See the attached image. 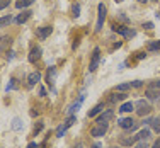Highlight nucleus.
Masks as SVG:
<instances>
[{"label":"nucleus","instance_id":"393cba45","mask_svg":"<svg viewBox=\"0 0 160 148\" xmlns=\"http://www.w3.org/2000/svg\"><path fill=\"white\" fill-rule=\"evenodd\" d=\"M129 87H131V82L129 83H121V85H118V92H126Z\"/></svg>","mask_w":160,"mask_h":148},{"label":"nucleus","instance_id":"6e6552de","mask_svg":"<svg viewBox=\"0 0 160 148\" xmlns=\"http://www.w3.org/2000/svg\"><path fill=\"white\" fill-rule=\"evenodd\" d=\"M118 124H119L123 130H133L135 128V121L131 117H123V119H118Z\"/></svg>","mask_w":160,"mask_h":148},{"label":"nucleus","instance_id":"dca6fc26","mask_svg":"<svg viewBox=\"0 0 160 148\" xmlns=\"http://www.w3.org/2000/svg\"><path fill=\"white\" fill-rule=\"evenodd\" d=\"M29 16H31V12H29V10H24L22 14H19V17L16 19V22H17V24H22V22H26L29 19Z\"/></svg>","mask_w":160,"mask_h":148},{"label":"nucleus","instance_id":"58836bf2","mask_svg":"<svg viewBox=\"0 0 160 148\" xmlns=\"http://www.w3.org/2000/svg\"><path fill=\"white\" fill-rule=\"evenodd\" d=\"M92 148H101V145H99V143H96V145H94Z\"/></svg>","mask_w":160,"mask_h":148},{"label":"nucleus","instance_id":"f03ea898","mask_svg":"<svg viewBox=\"0 0 160 148\" xmlns=\"http://www.w3.org/2000/svg\"><path fill=\"white\" fill-rule=\"evenodd\" d=\"M104 19H106V5H104V3H99V7H97V26H96V31H101V29H102Z\"/></svg>","mask_w":160,"mask_h":148},{"label":"nucleus","instance_id":"7ed1b4c3","mask_svg":"<svg viewBox=\"0 0 160 148\" xmlns=\"http://www.w3.org/2000/svg\"><path fill=\"white\" fill-rule=\"evenodd\" d=\"M136 107H138V109H136V112H138L140 116H147V114H150V112H152V106L148 104L147 101H143V99L136 102Z\"/></svg>","mask_w":160,"mask_h":148},{"label":"nucleus","instance_id":"6ab92c4d","mask_svg":"<svg viewBox=\"0 0 160 148\" xmlns=\"http://www.w3.org/2000/svg\"><path fill=\"white\" fill-rule=\"evenodd\" d=\"M10 22H12V17H10V16H3V17H0V27H3V26H9Z\"/></svg>","mask_w":160,"mask_h":148},{"label":"nucleus","instance_id":"4be33fe9","mask_svg":"<svg viewBox=\"0 0 160 148\" xmlns=\"http://www.w3.org/2000/svg\"><path fill=\"white\" fill-rule=\"evenodd\" d=\"M136 136H138V141H140V140H147L148 136H150V131H148L147 128H145V130H142V131H140Z\"/></svg>","mask_w":160,"mask_h":148},{"label":"nucleus","instance_id":"cd10ccee","mask_svg":"<svg viewBox=\"0 0 160 148\" xmlns=\"http://www.w3.org/2000/svg\"><path fill=\"white\" fill-rule=\"evenodd\" d=\"M135 148H147V140H140L138 145L135 143Z\"/></svg>","mask_w":160,"mask_h":148},{"label":"nucleus","instance_id":"f8f14e48","mask_svg":"<svg viewBox=\"0 0 160 148\" xmlns=\"http://www.w3.org/2000/svg\"><path fill=\"white\" fill-rule=\"evenodd\" d=\"M41 58V48H32L31 49V55H29V62L34 63V62H38V60Z\"/></svg>","mask_w":160,"mask_h":148},{"label":"nucleus","instance_id":"aec40b11","mask_svg":"<svg viewBox=\"0 0 160 148\" xmlns=\"http://www.w3.org/2000/svg\"><path fill=\"white\" fill-rule=\"evenodd\" d=\"M152 128H153L155 133H160V116L155 117V119L152 121Z\"/></svg>","mask_w":160,"mask_h":148},{"label":"nucleus","instance_id":"5701e85b","mask_svg":"<svg viewBox=\"0 0 160 148\" xmlns=\"http://www.w3.org/2000/svg\"><path fill=\"white\" fill-rule=\"evenodd\" d=\"M10 43V37H7V36H3V37H0V51H2L3 48L7 46V44Z\"/></svg>","mask_w":160,"mask_h":148},{"label":"nucleus","instance_id":"c9c22d12","mask_svg":"<svg viewBox=\"0 0 160 148\" xmlns=\"http://www.w3.org/2000/svg\"><path fill=\"white\" fill-rule=\"evenodd\" d=\"M152 148H160V140H157V141L153 143V146H152Z\"/></svg>","mask_w":160,"mask_h":148},{"label":"nucleus","instance_id":"72a5a7b5","mask_svg":"<svg viewBox=\"0 0 160 148\" xmlns=\"http://www.w3.org/2000/svg\"><path fill=\"white\" fill-rule=\"evenodd\" d=\"M39 96H41V97H44V96H46V90H44L43 87H39Z\"/></svg>","mask_w":160,"mask_h":148},{"label":"nucleus","instance_id":"7c9ffc66","mask_svg":"<svg viewBox=\"0 0 160 148\" xmlns=\"http://www.w3.org/2000/svg\"><path fill=\"white\" fill-rule=\"evenodd\" d=\"M143 83H142V80H135V82H131V87H142Z\"/></svg>","mask_w":160,"mask_h":148},{"label":"nucleus","instance_id":"39448f33","mask_svg":"<svg viewBox=\"0 0 160 148\" xmlns=\"http://www.w3.org/2000/svg\"><path fill=\"white\" fill-rule=\"evenodd\" d=\"M99 62H101V49H99V48H96V49H94V53H92V60H90L89 70H90V72L97 70V67H99Z\"/></svg>","mask_w":160,"mask_h":148},{"label":"nucleus","instance_id":"e433bc0d","mask_svg":"<svg viewBox=\"0 0 160 148\" xmlns=\"http://www.w3.org/2000/svg\"><path fill=\"white\" fill-rule=\"evenodd\" d=\"M145 56H147V55H145V53H138V60H143Z\"/></svg>","mask_w":160,"mask_h":148},{"label":"nucleus","instance_id":"4468645a","mask_svg":"<svg viewBox=\"0 0 160 148\" xmlns=\"http://www.w3.org/2000/svg\"><path fill=\"white\" fill-rule=\"evenodd\" d=\"M112 116H114V112L111 111V109H108V111H106V112H102V114L97 117V123H108V121L111 119Z\"/></svg>","mask_w":160,"mask_h":148},{"label":"nucleus","instance_id":"9b49d317","mask_svg":"<svg viewBox=\"0 0 160 148\" xmlns=\"http://www.w3.org/2000/svg\"><path fill=\"white\" fill-rule=\"evenodd\" d=\"M145 96H147V99H150V101H157V99L160 97V92L155 90V87H150V89H147Z\"/></svg>","mask_w":160,"mask_h":148},{"label":"nucleus","instance_id":"0eeeda50","mask_svg":"<svg viewBox=\"0 0 160 148\" xmlns=\"http://www.w3.org/2000/svg\"><path fill=\"white\" fill-rule=\"evenodd\" d=\"M83 99H85V94H82V96L78 97V101H75L73 104L70 106V107L67 109V114H70V116H73V112L75 111H78V107L82 106V102H83Z\"/></svg>","mask_w":160,"mask_h":148},{"label":"nucleus","instance_id":"bb28decb","mask_svg":"<svg viewBox=\"0 0 160 148\" xmlns=\"http://www.w3.org/2000/svg\"><path fill=\"white\" fill-rule=\"evenodd\" d=\"M72 12H73L75 17L80 16V5H78V3H73V5H72Z\"/></svg>","mask_w":160,"mask_h":148},{"label":"nucleus","instance_id":"f257e3e1","mask_svg":"<svg viewBox=\"0 0 160 148\" xmlns=\"http://www.w3.org/2000/svg\"><path fill=\"white\" fill-rule=\"evenodd\" d=\"M106 131H108V123H97L96 126L90 130V135H92L94 138H101V136L106 135Z\"/></svg>","mask_w":160,"mask_h":148},{"label":"nucleus","instance_id":"a878e982","mask_svg":"<svg viewBox=\"0 0 160 148\" xmlns=\"http://www.w3.org/2000/svg\"><path fill=\"white\" fill-rule=\"evenodd\" d=\"M55 75H56V70H55V67H51V70L48 72V82L55 80Z\"/></svg>","mask_w":160,"mask_h":148},{"label":"nucleus","instance_id":"412c9836","mask_svg":"<svg viewBox=\"0 0 160 148\" xmlns=\"http://www.w3.org/2000/svg\"><path fill=\"white\" fill-rule=\"evenodd\" d=\"M123 99H126V94H112L109 101H111V102H118V101H123Z\"/></svg>","mask_w":160,"mask_h":148},{"label":"nucleus","instance_id":"79ce46f5","mask_svg":"<svg viewBox=\"0 0 160 148\" xmlns=\"http://www.w3.org/2000/svg\"><path fill=\"white\" fill-rule=\"evenodd\" d=\"M111 148H118V146H111Z\"/></svg>","mask_w":160,"mask_h":148},{"label":"nucleus","instance_id":"a211bd4d","mask_svg":"<svg viewBox=\"0 0 160 148\" xmlns=\"http://www.w3.org/2000/svg\"><path fill=\"white\" fill-rule=\"evenodd\" d=\"M133 107H135V104H133V102H124V104L119 107V111L121 112H131Z\"/></svg>","mask_w":160,"mask_h":148},{"label":"nucleus","instance_id":"c85d7f7f","mask_svg":"<svg viewBox=\"0 0 160 148\" xmlns=\"http://www.w3.org/2000/svg\"><path fill=\"white\" fill-rule=\"evenodd\" d=\"M21 126H22V124H21V119H14V124H12L14 130H21Z\"/></svg>","mask_w":160,"mask_h":148},{"label":"nucleus","instance_id":"4c0bfd02","mask_svg":"<svg viewBox=\"0 0 160 148\" xmlns=\"http://www.w3.org/2000/svg\"><path fill=\"white\" fill-rule=\"evenodd\" d=\"M152 121H153V119H150V117H147V119L143 121V124H148V123H152Z\"/></svg>","mask_w":160,"mask_h":148},{"label":"nucleus","instance_id":"1a4fd4ad","mask_svg":"<svg viewBox=\"0 0 160 148\" xmlns=\"http://www.w3.org/2000/svg\"><path fill=\"white\" fill-rule=\"evenodd\" d=\"M138 141V136H121L119 138V143L123 146H131V145H135V143Z\"/></svg>","mask_w":160,"mask_h":148},{"label":"nucleus","instance_id":"2f4dec72","mask_svg":"<svg viewBox=\"0 0 160 148\" xmlns=\"http://www.w3.org/2000/svg\"><path fill=\"white\" fill-rule=\"evenodd\" d=\"M9 5V0H2V2H0V10L3 9V7H7Z\"/></svg>","mask_w":160,"mask_h":148},{"label":"nucleus","instance_id":"423d86ee","mask_svg":"<svg viewBox=\"0 0 160 148\" xmlns=\"http://www.w3.org/2000/svg\"><path fill=\"white\" fill-rule=\"evenodd\" d=\"M112 31H116V32L123 34L124 37H133V36L136 34L135 31H133V29H129V27H124V26H116V24L112 26Z\"/></svg>","mask_w":160,"mask_h":148},{"label":"nucleus","instance_id":"a19ab883","mask_svg":"<svg viewBox=\"0 0 160 148\" xmlns=\"http://www.w3.org/2000/svg\"><path fill=\"white\" fill-rule=\"evenodd\" d=\"M138 2H142V3H145V2H148V0H138Z\"/></svg>","mask_w":160,"mask_h":148},{"label":"nucleus","instance_id":"f704fd0d","mask_svg":"<svg viewBox=\"0 0 160 148\" xmlns=\"http://www.w3.org/2000/svg\"><path fill=\"white\" fill-rule=\"evenodd\" d=\"M26 148H39V145H38V143H29Z\"/></svg>","mask_w":160,"mask_h":148},{"label":"nucleus","instance_id":"20e7f679","mask_svg":"<svg viewBox=\"0 0 160 148\" xmlns=\"http://www.w3.org/2000/svg\"><path fill=\"white\" fill-rule=\"evenodd\" d=\"M75 119H77L75 116H70V117H68V119H67V121H65V123L62 124V126H58V130H56V136H58V138H62V136L65 135V131H67L68 128H70L72 124L75 123Z\"/></svg>","mask_w":160,"mask_h":148},{"label":"nucleus","instance_id":"f3484780","mask_svg":"<svg viewBox=\"0 0 160 148\" xmlns=\"http://www.w3.org/2000/svg\"><path fill=\"white\" fill-rule=\"evenodd\" d=\"M34 0H17L16 2V7L17 9H26V7H29Z\"/></svg>","mask_w":160,"mask_h":148},{"label":"nucleus","instance_id":"9d476101","mask_svg":"<svg viewBox=\"0 0 160 148\" xmlns=\"http://www.w3.org/2000/svg\"><path fill=\"white\" fill-rule=\"evenodd\" d=\"M51 31H53V29L49 27V26H44V27H39V29H38L36 34H38V37H39V39H46L49 34H51Z\"/></svg>","mask_w":160,"mask_h":148},{"label":"nucleus","instance_id":"2eb2a0df","mask_svg":"<svg viewBox=\"0 0 160 148\" xmlns=\"http://www.w3.org/2000/svg\"><path fill=\"white\" fill-rule=\"evenodd\" d=\"M102 111H104V104H97L92 111H89V117H96L99 112H102Z\"/></svg>","mask_w":160,"mask_h":148},{"label":"nucleus","instance_id":"b1692460","mask_svg":"<svg viewBox=\"0 0 160 148\" xmlns=\"http://www.w3.org/2000/svg\"><path fill=\"white\" fill-rule=\"evenodd\" d=\"M157 49H160V41H153L148 44V51H157Z\"/></svg>","mask_w":160,"mask_h":148},{"label":"nucleus","instance_id":"ea45409f","mask_svg":"<svg viewBox=\"0 0 160 148\" xmlns=\"http://www.w3.org/2000/svg\"><path fill=\"white\" fill-rule=\"evenodd\" d=\"M114 2H118V3H121V2H124V0H114Z\"/></svg>","mask_w":160,"mask_h":148},{"label":"nucleus","instance_id":"c756f323","mask_svg":"<svg viewBox=\"0 0 160 148\" xmlns=\"http://www.w3.org/2000/svg\"><path fill=\"white\" fill-rule=\"evenodd\" d=\"M41 130H43V123H39L36 128H34V136H36V135H38V133H39Z\"/></svg>","mask_w":160,"mask_h":148},{"label":"nucleus","instance_id":"ddd939ff","mask_svg":"<svg viewBox=\"0 0 160 148\" xmlns=\"http://www.w3.org/2000/svg\"><path fill=\"white\" fill-rule=\"evenodd\" d=\"M41 80V73H38V72H32V73H29V77H28V83L29 85H36L38 82Z\"/></svg>","mask_w":160,"mask_h":148},{"label":"nucleus","instance_id":"473e14b6","mask_svg":"<svg viewBox=\"0 0 160 148\" xmlns=\"http://www.w3.org/2000/svg\"><path fill=\"white\" fill-rule=\"evenodd\" d=\"M143 27H147V29H153V24H152V22H145Z\"/></svg>","mask_w":160,"mask_h":148}]
</instances>
